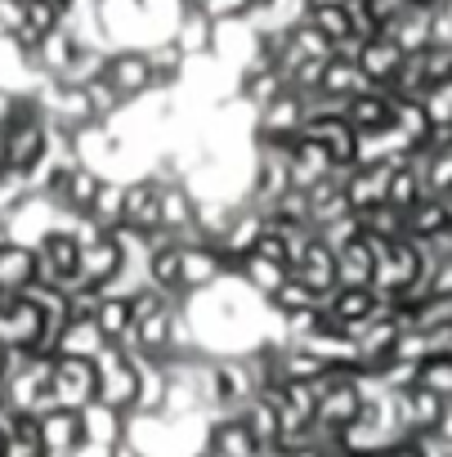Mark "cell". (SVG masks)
Instances as JSON below:
<instances>
[{
	"label": "cell",
	"mask_w": 452,
	"mask_h": 457,
	"mask_svg": "<svg viewBox=\"0 0 452 457\" xmlns=\"http://www.w3.org/2000/svg\"><path fill=\"white\" fill-rule=\"evenodd\" d=\"M86 104H90V121H112V117L121 112V95H117L103 77L86 86Z\"/></svg>",
	"instance_id": "31"
},
{
	"label": "cell",
	"mask_w": 452,
	"mask_h": 457,
	"mask_svg": "<svg viewBox=\"0 0 452 457\" xmlns=\"http://www.w3.org/2000/svg\"><path fill=\"white\" fill-rule=\"evenodd\" d=\"M407 5H430V10H439V5H448V0H407Z\"/></svg>",
	"instance_id": "36"
},
{
	"label": "cell",
	"mask_w": 452,
	"mask_h": 457,
	"mask_svg": "<svg viewBox=\"0 0 452 457\" xmlns=\"http://www.w3.org/2000/svg\"><path fill=\"white\" fill-rule=\"evenodd\" d=\"M121 206H126V179H99V193H95V202H90V220H99L103 228H112V224H121Z\"/></svg>",
	"instance_id": "28"
},
{
	"label": "cell",
	"mask_w": 452,
	"mask_h": 457,
	"mask_svg": "<svg viewBox=\"0 0 452 457\" xmlns=\"http://www.w3.org/2000/svg\"><path fill=\"white\" fill-rule=\"evenodd\" d=\"M332 170H336V166H332V157H327L309 135L292 139V184H296V188H309V184L327 179Z\"/></svg>",
	"instance_id": "22"
},
{
	"label": "cell",
	"mask_w": 452,
	"mask_h": 457,
	"mask_svg": "<svg viewBox=\"0 0 452 457\" xmlns=\"http://www.w3.org/2000/svg\"><path fill=\"white\" fill-rule=\"evenodd\" d=\"M234 274H238L256 296H265V301H269V296L287 283V274H292V270H287L283 261H269V256H260V252H247V256L234 265Z\"/></svg>",
	"instance_id": "18"
},
{
	"label": "cell",
	"mask_w": 452,
	"mask_h": 457,
	"mask_svg": "<svg viewBox=\"0 0 452 457\" xmlns=\"http://www.w3.org/2000/svg\"><path fill=\"white\" fill-rule=\"evenodd\" d=\"M443 457H452V444H448V453H443Z\"/></svg>",
	"instance_id": "38"
},
{
	"label": "cell",
	"mask_w": 452,
	"mask_h": 457,
	"mask_svg": "<svg viewBox=\"0 0 452 457\" xmlns=\"http://www.w3.org/2000/svg\"><path fill=\"white\" fill-rule=\"evenodd\" d=\"M95 372H99V395L103 403L130 412L135 408V395H139V363H135V350H121V345H103L95 354Z\"/></svg>",
	"instance_id": "1"
},
{
	"label": "cell",
	"mask_w": 452,
	"mask_h": 457,
	"mask_svg": "<svg viewBox=\"0 0 452 457\" xmlns=\"http://www.w3.org/2000/svg\"><path fill=\"white\" fill-rule=\"evenodd\" d=\"M45 144H50V121L41 112L19 117L14 126H5V166L32 170L45 157Z\"/></svg>",
	"instance_id": "8"
},
{
	"label": "cell",
	"mask_w": 452,
	"mask_h": 457,
	"mask_svg": "<svg viewBox=\"0 0 452 457\" xmlns=\"http://www.w3.org/2000/svg\"><path fill=\"white\" fill-rule=\"evenodd\" d=\"M390 175H394V162H354V166L345 170V179H341L349 211L381 206V202L390 197Z\"/></svg>",
	"instance_id": "7"
},
{
	"label": "cell",
	"mask_w": 452,
	"mask_h": 457,
	"mask_svg": "<svg viewBox=\"0 0 452 457\" xmlns=\"http://www.w3.org/2000/svg\"><path fill=\"white\" fill-rule=\"evenodd\" d=\"M50 395H54V408H86L95 403L99 395V372H95V359H77V354H54V368H50Z\"/></svg>",
	"instance_id": "2"
},
{
	"label": "cell",
	"mask_w": 452,
	"mask_h": 457,
	"mask_svg": "<svg viewBox=\"0 0 452 457\" xmlns=\"http://www.w3.org/2000/svg\"><path fill=\"white\" fill-rule=\"evenodd\" d=\"M157 202H161V184L152 175H135L126 179V206H121V224L130 228H144V234H152L157 228Z\"/></svg>",
	"instance_id": "12"
},
{
	"label": "cell",
	"mask_w": 452,
	"mask_h": 457,
	"mask_svg": "<svg viewBox=\"0 0 452 457\" xmlns=\"http://www.w3.org/2000/svg\"><path fill=\"white\" fill-rule=\"evenodd\" d=\"M394 104L399 95L390 86H363L354 99H345V117L354 130H385L394 121Z\"/></svg>",
	"instance_id": "9"
},
{
	"label": "cell",
	"mask_w": 452,
	"mask_h": 457,
	"mask_svg": "<svg viewBox=\"0 0 452 457\" xmlns=\"http://www.w3.org/2000/svg\"><path fill=\"white\" fill-rule=\"evenodd\" d=\"M407 5V0H367V10H372V19H376V28H385L399 10Z\"/></svg>",
	"instance_id": "34"
},
{
	"label": "cell",
	"mask_w": 452,
	"mask_h": 457,
	"mask_svg": "<svg viewBox=\"0 0 452 457\" xmlns=\"http://www.w3.org/2000/svg\"><path fill=\"white\" fill-rule=\"evenodd\" d=\"M292 274L309 287V292H318V296H327L332 287H336V252L314 234L309 243H305V252L296 256V265H292Z\"/></svg>",
	"instance_id": "11"
},
{
	"label": "cell",
	"mask_w": 452,
	"mask_h": 457,
	"mask_svg": "<svg viewBox=\"0 0 452 457\" xmlns=\"http://www.w3.org/2000/svg\"><path fill=\"white\" fill-rule=\"evenodd\" d=\"M443 202H448V215H452V193H443Z\"/></svg>",
	"instance_id": "37"
},
{
	"label": "cell",
	"mask_w": 452,
	"mask_h": 457,
	"mask_svg": "<svg viewBox=\"0 0 452 457\" xmlns=\"http://www.w3.org/2000/svg\"><path fill=\"white\" fill-rule=\"evenodd\" d=\"M117 270H121V247L112 243V234H99L95 243L81 247V261H77V278L81 283H90V287L103 292L117 278Z\"/></svg>",
	"instance_id": "13"
},
{
	"label": "cell",
	"mask_w": 452,
	"mask_h": 457,
	"mask_svg": "<svg viewBox=\"0 0 452 457\" xmlns=\"http://www.w3.org/2000/svg\"><path fill=\"white\" fill-rule=\"evenodd\" d=\"M170 41L184 50V59H201V54H210L215 19H210L206 10H184L179 23H175V32H170Z\"/></svg>",
	"instance_id": "20"
},
{
	"label": "cell",
	"mask_w": 452,
	"mask_h": 457,
	"mask_svg": "<svg viewBox=\"0 0 452 457\" xmlns=\"http://www.w3.org/2000/svg\"><path fill=\"white\" fill-rule=\"evenodd\" d=\"M394 457H425V448L407 435V439H399V444H394Z\"/></svg>",
	"instance_id": "35"
},
{
	"label": "cell",
	"mask_w": 452,
	"mask_h": 457,
	"mask_svg": "<svg viewBox=\"0 0 452 457\" xmlns=\"http://www.w3.org/2000/svg\"><path fill=\"white\" fill-rule=\"evenodd\" d=\"M103 345H108V341H103V332H99V323H95V319H68V328H63V332H59V341H54V354L95 359Z\"/></svg>",
	"instance_id": "25"
},
{
	"label": "cell",
	"mask_w": 452,
	"mask_h": 457,
	"mask_svg": "<svg viewBox=\"0 0 452 457\" xmlns=\"http://www.w3.org/2000/svg\"><path fill=\"white\" fill-rule=\"evenodd\" d=\"M430 28H434V10H430V5H403L381 32H385L403 54H412V50H425V46H430Z\"/></svg>",
	"instance_id": "14"
},
{
	"label": "cell",
	"mask_w": 452,
	"mask_h": 457,
	"mask_svg": "<svg viewBox=\"0 0 452 457\" xmlns=\"http://www.w3.org/2000/svg\"><path fill=\"white\" fill-rule=\"evenodd\" d=\"M300 135H309V139L332 157L336 170H345V166L358 162V130L349 126L345 112H332V117H305V130H300Z\"/></svg>",
	"instance_id": "4"
},
{
	"label": "cell",
	"mask_w": 452,
	"mask_h": 457,
	"mask_svg": "<svg viewBox=\"0 0 452 457\" xmlns=\"http://www.w3.org/2000/svg\"><path fill=\"white\" fill-rule=\"evenodd\" d=\"M95 323H99V332H103V341L108 345H121V350H130L135 345V314H130V296H99V305H95V314H90Z\"/></svg>",
	"instance_id": "15"
},
{
	"label": "cell",
	"mask_w": 452,
	"mask_h": 457,
	"mask_svg": "<svg viewBox=\"0 0 452 457\" xmlns=\"http://www.w3.org/2000/svg\"><path fill=\"white\" fill-rule=\"evenodd\" d=\"M37 283V252L28 243H0V292H23Z\"/></svg>",
	"instance_id": "19"
},
{
	"label": "cell",
	"mask_w": 452,
	"mask_h": 457,
	"mask_svg": "<svg viewBox=\"0 0 452 457\" xmlns=\"http://www.w3.org/2000/svg\"><path fill=\"white\" fill-rule=\"evenodd\" d=\"M363 86H372V81L363 77V68L354 63V54H332V59L323 63V81H318L323 95H332V99H354Z\"/></svg>",
	"instance_id": "21"
},
{
	"label": "cell",
	"mask_w": 452,
	"mask_h": 457,
	"mask_svg": "<svg viewBox=\"0 0 452 457\" xmlns=\"http://www.w3.org/2000/svg\"><path fill=\"white\" fill-rule=\"evenodd\" d=\"M23 28V0H0V37H14Z\"/></svg>",
	"instance_id": "33"
},
{
	"label": "cell",
	"mask_w": 452,
	"mask_h": 457,
	"mask_svg": "<svg viewBox=\"0 0 452 457\" xmlns=\"http://www.w3.org/2000/svg\"><path fill=\"white\" fill-rule=\"evenodd\" d=\"M309 305H323V296L309 292L296 274H287V283L269 296V310H274V314H296V310H309Z\"/></svg>",
	"instance_id": "30"
},
{
	"label": "cell",
	"mask_w": 452,
	"mask_h": 457,
	"mask_svg": "<svg viewBox=\"0 0 452 457\" xmlns=\"http://www.w3.org/2000/svg\"><path fill=\"white\" fill-rule=\"evenodd\" d=\"M403 224H407V238L425 243V238H439V234H443V228L452 224V215H448V202H443V197L421 193V197L403 211Z\"/></svg>",
	"instance_id": "16"
},
{
	"label": "cell",
	"mask_w": 452,
	"mask_h": 457,
	"mask_svg": "<svg viewBox=\"0 0 452 457\" xmlns=\"http://www.w3.org/2000/svg\"><path fill=\"white\" fill-rule=\"evenodd\" d=\"M300 130H305V104L296 90H283L278 99L256 108V139L292 144V139H300Z\"/></svg>",
	"instance_id": "5"
},
{
	"label": "cell",
	"mask_w": 452,
	"mask_h": 457,
	"mask_svg": "<svg viewBox=\"0 0 452 457\" xmlns=\"http://www.w3.org/2000/svg\"><path fill=\"white\" fill-rule=\"evenodd\" d=\"M372 283V243L367 234H354L336 247V287H367Z\"/></svg>",
	"instance_id": "17"
},
{
	"label": "cell",
	"mask_w": 452,
	"mask_h": 457,
	"mask_svg": "<svg viewBox=\"0 0 452 457\" xmlns=\"http://www.w3.org/2000/svg\"><path fill=\"white\" fill-rule=\"evenodd\" d=\"M354 63L363 68V77H367L372 86H390V81H394V72H399V63H403V50H399V46L376 28L372 37H363V41H358Z\"/></svg>",
	"instance_id": "10"
},
{
	"label": "cell",
	"mask_w": 452,
	"mask_h": 457,
	"mask_svg": "<svg viewBox=\"0 0 452 457\" xmlns=\"http://www.w3.org/2000/svg\"><path fill=\"white\" fill-rule=\"evenodd\" d=\"M421 108L430 126H448L452 130V77H439L421 90Z\"/></svg>",
	"instance_id": "29"
},
{
	"label": "cell",
	"mask_w": 452,
	"mask_h": 457,
	"mask_svg": "<svg viewBox=\"0 0 452 457\" xmlns=\"http://www.w3.org/2000/svg\"><path fill=\"white\" fill-rule=\"evenodd\" d=\"M99 170H90V166H72L68 170V179H63V188H59V197H54V206H63L68 215H86L90 211V202H95V193H99Z\"/></svg>",
	"instance_id": "24"
},
{
	"label": "cell",
	"mask_w": 452,
	"mask_h": 457,
	"mask_svg": "<svg viewBox=\"0 0 452 457\" xmlns=\"http://www.w3.org/2000/svg\"><path fill=\"white\" fill-rule=\"evenodd\" d=\"M224 274H229V265H224V252L215 243H206V238L179 243V287L184 292H201Z\"/></svg>",
	"instance_id": "6"
},
{
	"label": "cell",
	"mask_w": 452,
	"mask_h": 457,
	"mask_svg": "<svg viewBox=\"0 0 452 457\" xmlns=\"http://www.w3.org/2000/svg\"><path fill=\"white\" fill-rule=\"evenodd\" d=\"M197 10H206L215 23L219 19H251V10H256V0H201Z\"/></svg>",
	"instance_id": "32"
},
{
	"label": "cell",
	"mask_w": 452,
	"mask_h": 457,
	"mask_svg": "<svg viewBox=\"0 0 452 457\" xmlns=\"http://www.w3.org/2000/svg\"><path fill=\"white\" fill-rule=\"evenodd\" d=\"M358 215V228L367 238H403L407 234V224H403V211L381 202V206H367V211H354Z\"/></svg>",
	"instance_id": "27"
},
{
	"label": "cell",
	"mask_w": 452,
	"mask_h": 457,
	"mask_svg": "<svg viewBox=\"0 0 452 457\" xmlns=\"http://www.w3.org/2000/svg\"><path fill=\"white\" fill-rule=\"evenodd\" d=\"M103 81L121 95V104L144 99V95L152 90V72H148V54H144V46H117V50H108Z\"/></svg>",
	"instance_id": "3"
},
{
	"label": "cell",
	"mask_w": 452,
	"mask_h": 457,
	"mask_svg": "<svg viewBox=\"0 0 452 457\" xmlns=\"http://www.w3.org/2000/svg\"><path fill=\"white\" fill-rule=\"evenodd\" d=\"M103 68H108V50L103 46H77L72 59H68V68L54 81L59 86H90V81L103 77Z\"/></svg>",
	"instance_id": "26"
},
{
	"label": "cell",
	"mask_w": 452,
	"mask_h": 457,
	"mask_svg": "<svg viewBox=\"0 0 452 457\" xmlns=\"http://www.w3.org/2000/svg\"><path fill=\"white\" fill-rule=\"evenodd\" d=\"M144 54H148V72H152V90H175L179 86V77H184V50L166 37V41H152V46H144Z\"/></svg>",
	"instance_id": "23"
}]
</instances>
